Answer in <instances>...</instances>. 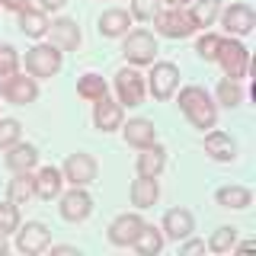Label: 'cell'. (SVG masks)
<instances>
[{
	"label": "cell",
	"instance_id": "8d00e7d4",
	"mask_svg": "<svg viewBox=\"0 0 256 256\" xmlns=\"http://www.w3.org/2000/svg\"><path fill=\"white\" fill-rule=\"evenodd\" d=\"M180 244H182V246H180L182 253H205V240H196L192 234H189L186 240H180Z\"/></svg>",
	"mask_w": 256,
	"mask_h": 256
},
{
	"label": "cell",
	"instance_id": "277c9868",
	"mask_svg": "<svg viewBox=\"0 0 256 256\" xmlns=\"http://www.w3.org/2000/svg\"><path fill=\"white\" fill-rule=\"evenodd\" d=\"M224 68V74L230 80H240L246 77V68H250V52H246V45L240 42V38H221V48H218V58H214Z\"/></svg>",
	"mask_w": 256,
	"mask_h": 256
},
{
	"label": "cell",
	"instance_id": "d590c367",
	"mask_svg": "<svg viewBox=\"0 0 256 256\" xmlns=\"http://www.w3.org/2000/svg\"><path fill=\"white\" fill-rule=\"evenodd\" d=\"M20 70V54L13 45H0V77H10Z\"/></svg>",
	"mask_w": 256,
	"mask_h": 256
},
{
	"label": "cell",
	"instance_id": "9c48e42d",
	"mask_svg": "<svg viewBox=\"0 0 256 256\" xmlns=\"http://www.w3.org/2000/svg\"><path fill=\"white\" fill-rule=\"evenodd\" d=\"M48 244H52V230L42 221H26L22 228H16V250L20 253L36 256V253L48 250Z\"/></svg>",
	"mask_w": 256,
	"mask_h": 256
},
{
	"label": "cell",
	"instance_id": "1f68e13d",
	"mask_svg": "<svg viewBox=\"0 0 256 256\" xmlns=\"http://www.w3.org/2000/svg\"><path fill=\"white\" fill-rule=\"evenodd\" d=\"M20 228V205L16 202H0V234H13Z\"/></svg>",
	"mask_w": 256,
	"mask_h": 256
},
{
	"label": "cell",
	"instance_id": "5bb4252c",
	"mask_svg": "<svg viewBox=\"0 0 256 256\" xmlns=\"http://www.w3.org/2000/svg\"><path fill=\"white\" fill-rule=\"evenodd\" d=\"M141 228H144V218L141 214H118L116 221L109 224V244H116V246H132L134 240H138V234H141Z\"/></svg>",
	"mask_w": 256,
	"mask_h": 256
},
{
	"label": "cell",
	"instance_id": "cb8c5ba5",
	"mask_svg": "<svg viewBox=\"0 0 256 256\" xmlns=\"http://www.w3.org/2000/svg\"><path fill=\"white\" fill-rule=\"evenodd\" d=\"M16 16H20V32H22V36H29V38H42L45 32H48V16H45V10L26 6V10L16 13Z\"/></svg>",
	"mask_w": 256,
	"mask_h": 256
},
{
	"label": "cell",
	"instance_id": "8992f818",
	"mask_svg": "<svg viewBox=\"0 0 256 256\" xmlns=\"http://www.w3.org/2000/svg\"><path fill=\"white\" fill-rule=\"evenodd\" d=\"M144 74L138 68H122L116 74V96H118V106H128V109H134V106H141L144 102Z\"/></svg>",
	"mask_w": 256,
	"mask_h": 256
},
{
	"label": "cell",
	"instance_id": "e0dca14e",
	"mask_svg": "<svg viewBox=\"0 0 256 256\" xmlns=\"http://www.w3.org/2000/svg\"><path fill=\"white\" fill-rule=\"evenodd\" d=\"M122 138H125V144L141 150V148L157 141V128L150 118H128V125H122Z\"/></svg>",
	"mask_w": 256,
	"mask_h": 256
},
{
	"label": "cell",
	"instance_id": "d6986e66",
	"mask_svg": "<svg viewBox=\"0 0 256 256\" xmlns=\"http://www.w3.org/2000/svg\"><path fill=\"white\" fill-rule=\"evenodd\" d=\"M205 154L212 160H218V164H230L237 157V144L224 132H208L205 134Z\"/></svg>",
	"mask_w": 256,
	"mask_h": 256
},
{
	"label": "cell",
	"instance_id": "9a60e30c",
	"mask_svg": "<svg viewBox=\"0 0 256 256\" xmlns=\"http://www.w3.org/2000/svg\"><path fill=\"white\" fill-rule=\"evenodd\" d=\"M122 106H118V100H109V96H102V100L93 102V125L100 128V132H118L125 122H122Z\"/></svg>",
	"mask_w": 256,
	"mask_h": 256
},
{
	"label": "cell",
	"instance_id": "7bdbcfd3",
	"mask_svg": "<svg viewBox=\"0 0 256 256\" xmlns=\"http://www.w3.org/2000/svg\"><path fill=\"white\" fill-rule=\"evenodd\" d=\"M6 253V234H0V256Z\"/></svg>",
	"mask_w": 256,
	"mask_h": 256
},
{
	"label": "cell",
	"instance_id": "7402d4cb",
	"mask_svg": "<svg viewBox=\"0 0 256 256\" xmlns=\"http://www.w3.org/2000/svg\"><path fill=\"white\" fill-rule=\"evenodd\" d=\"M128 26H132V13H128V10H106V13L100 16V22H96L100 36H106V38L125 36Z\"/></svg>",
	"mask_w": 256,
	"mask_h": 256
},
{
	"label": "cell",
	"instance_id": "52a82bcc",
	"mask_svg": "<svg viewBox=\"0 0 256 256\" xmlns=\"http://www.w3.org/2000/svg\"><path fill=\"white\" fill-rule=\"evenodd\" d=\"M150 22H154L157 36H164V38H186V36L196 32V22H192L189 10H176V6H170V10H160Z\"/></svg>",
	"mask_w": 256,
	"mask_h": 256
},
{
	"label": "cell",
	"instance_id": "30bf717a",
	"mask_svg": "<svg viewBox=\"0 0 256 256\" xmlns=\"http://www.w3.org/2000/svg\"><path fill=\"white\" fill-rule=\"evenodd\" d=\"M61 173H64V180H68L70 186H90L96 180V173H100V166H96V160L86 154V150H77V154H70L64 160Z\"/></svg>",
	"mask_w": 256,
	"mask_h": 256
},
{
	"label": "cell",
	"instance_id": "e575fe53",
	"mask_svg": "<svg viewBox=\"0 0 256 256\" xmlns=\"http://www.w3.org/2000/svg\"><path fill=\"white\" fill-rule=\"evenodd\" d=\"M160 13V0H132V20L150 22Z\"/></svg>",
	"mask_w": 256,
	"mask_h": 256
},
{
	"label": "cell",
	"instance_id": "836d02e7",
	"mask_svg": "<svg viewBox=\"0 0 256 256\" xmlns=\"http://www.w3.org/2000/svg\"><path fill=\"white\" fill-rule=\"evenodd\" d=\"M20 134H22V125L16 118H0V150L13 148L20 141Z\"/></svg>",
	"mask_w": 256,
	"mask_h": 256
},
{
	"label": "cell",
	"instance_id": "83f0119b",
	"mask_svg": "<svg viewBox=\"0 0 256 256\" xmlns=\"http://www.w3.org/2000/svg\"><path fill=\"white\" fill-rule=\"evenodd\" d=\"M77 96L86 100V102H96V100H102V96H109V86L100 74H84L77 80Z\"/></svg>",
	"mask_w": 256,
	"mask_h": 256
},
{
	"label": "cell",
	"instance_id": "4dcf8cb0",
	"mask_svg": "<svg viewBox=\"0 0 256 256\" xmlns=\"http://www.w3.org/2000/svg\"><path fill=\"white\" fill-rule=\"evenodd\" d=\"M214 93H218V102L228 106V109H234V106L244 102V86H240V80H230V77L218 80V90Z\"/></svg>",
	"mask_w": 256,
	"mask_h": 256
},
{
	"label": "cell",
	"instance_id": "3957f363",
	"mask_svg": "<svg viewBox=\"0 0 256 256\" xmlns=\"http://www.w3.org/2000/svg\"><path fill=\"white\" fill-rule=\"evenodd\" d=\"M61 61H64V52L58 45H32L26 52V74L32 77H54L61 70Z\"/></svg>",
	"mask_w": 256,
	"mask_h": 256
},
{
	"label": "cell",
	"instance_id": "6da1fadb",
	"mask_svg": "<svg viewBox=\"0 0 256 256\" xmlns=\"http://www.w3.org/2000/svg\"><path fill=\"white\" fill-rule=\"evenodd\" d=\"M180 109H182V116L189 118V125L198 128V132H208V128H214V122H218V106H214L212 96L196 84H189V86L180 90Z\"/></svg>",
	"mask_w": 256,
	"mask_h": 256
},
{
	"label": "cell",
	"instance_id": "ab89813d",
	"mask_svg": "<svg viewBox=\"0 0 256 256\" xmlns=\"http://www.w3.org/2000/svg\"><path fill=\"white\" fill-rule=\"evenodd\" d=\"M52 253H64V256H77V246H52Z\"/></svg>",
	"mask_w": 256,
	"mask_h": 256
},
{
	"label": "cell",
	"instance_id": "f35d334b",
	"mask_svg": "<svg viewBox=\"0 0 256 256\" xmlns=\"http://www.w3.org/2000/svg\"><path fill=\"white\" fill-rule=\"evenodd\" d=\"M68 0H42V10H61Z\"/></svg>",
	"mask_w": 256,
	"mask_h": 256
},
{
	"label": "cell",
	"instance_id": "603a6c76",
	"mask_svg": "<svg viewBox=\"0 0 256 256\" xmlns=\"http://www.w3.org/2000/svg\"><path fill=\"white\" fill-rule=\"evenodd\" d=\"M160 198V186H157V176H138L132 182V205L134 208H150Z\"/></svg>",
	"mask_w": 256,
	"mask_h": 256
},
{
	"label": "cell",
	"instance_id": "ffe728a7",
	"mask_svg": "<svg viewBox=\"0 0 256 256\" xmlns=\"http://www.w3.org/2000/svg\"><path fill=\"white\" fill-rule=\"evenodd\" d=\"M138 176H160L164 173V166H166V148L164 144H148V148H141V154H138Z\"/></svg>",
	"mask_w": 256,
	"mask_h": 256
},
{
	"label": "cell",
	"instance_id": "4fadbf2b",
	"mask_svg": "<svg viewBox=\"0 0 256 256\" xmlns=\"http://www.w3.org/2000/svg\"><path fill=\"white\" fill-rule=\"evenodd\" d=\"M160 230H164V240H173V244H180V240H186L192 230H196V218H192L189 208H170V212L164 214V224H160Z\"/></svg>",
	"mask_w": 256,
	"mask_h": 256
},
{
	"label": "cell",
	"instance_id": "60d3db41",
	"mask_svg": "<svg viewBox=\"0 0 256 256\" xmlns=\"http://www.w3.org/2000/svg\"><path fill=\"white\" fill-rule=\"evenodd\" d=\"M253 246H256L253 240H244V244H234V250H237V253H250Z\"/></svg>",
	"mask_w": 256,
	"mask_h": 256
},
{
	"label": "cell",
	"instance_id": "4316f807",
	"mask_svg": "<svg viewBox=\"0 0 256 256\" xmlns=\"http://www.w3.org/2000/svg\"><path fill=\"white\" fill-rule=\"evenodd\" d=\"M132 246H134L141 256H157L160 250H164V230L154 228V224H144L141 234H138V240H134Z\"/></svg>",
	"mask_w": 256,
	"mask_h": 256
},
{
	"label": "cell",
	"instance_id": "b9f144b4",
	"mask_svg": "<svg viewBox=\"0 0 256 256\" xmlns=\"http://www.w3.org/2000/svg\"><path fill=\"white\" fill-rule=\"evenodd\" d=\"M166 4H170V6H176V10H186V6L192 4V0H166Z\"/></svg>",
	"mask_w": 256,
	"mask_h": 256
},
{
	"label": "cell",
	"instance_id": "484cf974",
	"mask_svg": "<svg viewBox=\"0 0 256 256\" xmlns=\"http://www.w3.org/2000/svg\"><path fill=\"white\" fill-rule=\"evenodd\" d=\"M32 196H36V176H32L29 170L26 173H16L13 180H10V186H6V198L16 202V205H26Z\"/></svg>",
	"mask_w": 256,
	"mask_h": 256
},
{
	"label": "cell",
	"instance_id": "7c38bea8",
	"mask_svg": "<svg viewBox=\"0 0 256 256\" xmlns=\"http://www.w3.org/2000/svg\"><path fill=\"white\" fill-rule=\"evenodd\" d=\"M221 16V26L228 29V36L230 38H240V36H250L253 26H256V13L250 10L246 4H230Z\"/></svg>",
	"mask_w": 256,
	"mask_h": 256
},
{
	"label": "cell",
	"instance_id": "5b68a950",
	"mask_svg": "<svg viewBox=\"0 0 256 256\" xmlns=\"http://www.w3.org/2000/svg\"><path fill=\"white\" fill-rule=\"evenodd\" d=\"M0 96H4L6 102H13V106H29V102L38 100V84L36 77H26V74H10V77H0Z\"/></svg>",
	"mask_w": 256,
	"mask_h": 256
},
{
	"label": "cell",
	"instance_id": "f1b7e54d",
	"mask_svg": "<svg viewBox=\"0 0 256 256\" xmlns=\"http://www.w3.org/2000/svg\"><path fill=\"white\" fill-rule=\"evenodd\" d=\"M218 13H221V0H196V4H192V10H189L196 29L212 26V22L218 20Z\"/></svg>",
	"mask_w": 256,
	"mask_h": 256
},
{
	"label": "cell",
	"instance_id": "8fae6325",
	"mask_svg": "<svg viewBox=\"0 0 256 256\" xmlns=\"http://www.w3.org/2000/svg\"><path fill=\"white\" fill-rule=\"evenodd\" d=\"M61 218L64 221H70V224H77V221H86L90 218V212H93V198H90V192H86V186H74L70 192H64L61 196Z\"/></svg>",
	"mask_w": 256,
	"mask_h": 256
},
{
	"label": "cell",
	"instance_id": "74e56055",
	"mask_svg": "<svg viewBox=\"0 0 256 256\" xmlns=\"http://www.w3.org/2000/svg\"><path fill=\"white\" fill-rule=\"evenodd\" d=\"M4 10H13V13H22L26 6H32V0H0Z\"/></svg>",
	"mask_w": 256,
	"mask_h": 256
},
{
	"label": "cell",
	"instance_id": "ba28073f",
	"mask_svg": "<svg viewBox=\"0 0 256 256\" xmlns=\"http://www.w3.org/2000/svg\"><path fill=\"white\" fill-rule=\"evenodd\" d=\"M148 86L154 100H170L176 93V86H180V68L170 61H154L148 74Z\"/></svg>",
	"mask_w": 256,
	"mask_h": 256
},
{
	"label": "cell",
	"instance_id": "f546056e",
	"mask_svg": "<svg viewBox=\"0 0 256 256\" xmlns=\"http://www.w3.org/2000/svg\"><path fill=\"white\" fill-rule=\"evenodd\" d=\"M237 244V228H230V224H221V228H214V234L208 237V250L212 253H230Z\"/></svg>",
	"mask_w": 256,
	"mask_h": 256
},
{
	"label": "cell",
	"instance_id": "44dd1931",
	"mask_svg": "<svg viewBox=\"0 0 256 256\" xmlns=\"http://www.w3.org/2000/svg\"><path fill=\"white\" fill-rule=\"evenodd\" d=\"M61 182H64V173L58 166H42V170L36 173V196L42 198V202H52V198L61 196Z\"/></svg>",
	"mask_w": 256,
	"mask_h": 256
},
{
	"label": "cell",
	"instance_id": "d6a6232c",
	"mask_svg": "<svg viewBox=\"0 0 256 256\" xmlns=\"http://www.w3.org/2000/svg\"><path fill=\"white\" fill-rule=\"evenodd\" d=\"M218 48H221V36L205 32V36L196 42V54H198L202 61H214V58H218Z\"/></svg>",
	"mask_w": 256,
	"mask_h": 256
},
{
	"label": "cell",
	"instance_id": "7a4b0ae2",
	"mask_svg": "<svg viewBox=\"0 0 256 256\" xmlns=\"http://www.w3.org/2000/svg\"><path fill=\"white\" fill-rule=\"evenodd\" d=\"M157 38L150 36L148 29H134V32H125V45H122V54L132 68H144V64H154L157 58Z\"/></svg>",
	"mask_w": 256,
	"mask_h": 256
},
{
	"label": "cell",
	"instance_id": "d4e9b609",
	"mask_svg": "<svg viewBox=\"0 0 256 256\" xmlns=\"http://www.w3.org/2000/svg\"><path fill=\"white\" fill-rule=\"evenodd\" d=\"M214 202H218L221 208H234V212H240V208H246L253 202V192L246 186H221L218 192H214Z\"/></svg>",
	"mask_w": 256,
	"mask_h": 256
},
{
	"label": "cell",
	"instance_id": "2e32d148",
	"mask_svg": "<svg viewBox=\"0 0 256 256\" xmlns=\"http://www.w3.org/2000/svg\"><path fill=\"white\" fill-rule=\"evenodd\" d=\"M45 36H52V45H58L61 52H74L80 45V26H77V20H70V16H61V20L48 22Z\"/></svg>",
	"mask_w": 256,
	"mask_h": 256
},
{
	"label": "cell",
	"instance_id": "ac0fdd59",
	"mask_svg": "<svg viewBox=\"0 0 256 256\" xmlns=\"http://www.w3.org/2000/svg\"><path fill=\"white\" fill-rule=\"evenodd\" d=\"M6 166H10L13 173H26V170H32V166L38 164V148L36 144H22V141H16L13 148H6Z\"/></svg>",
	"mask_w": 256,
	"mask_h": 256
}]
</instances>
